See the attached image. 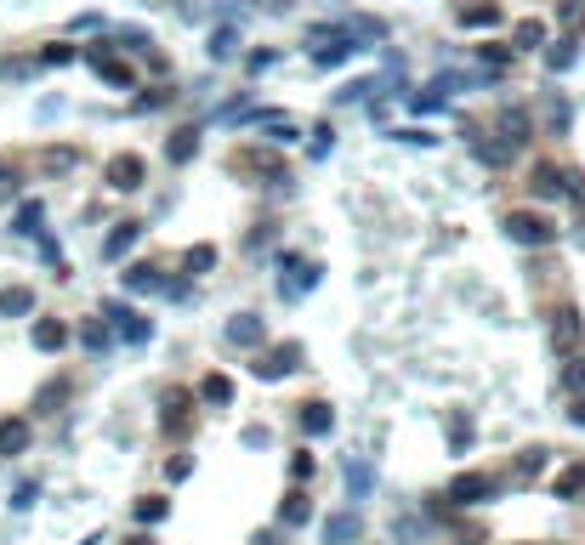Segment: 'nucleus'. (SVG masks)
Segmentation results:
<instances>
[{"instance_id":"13","label":"nucleus","mask_w":585,"mask_h":545,"mask_svg":"<svg viewBox=\"0 0 585 545\" xmlns=\"http://www.w3.org/2000/svg\"><path fill=\"white\" fill-rule=\"evenodd\" d=\"M120 284L131 290V296H165V290H171L165 267H154V262H131V267L120 273Z\"/></svg>"},{"instance_id":"40","label":"nucleus","mask_w":585,"mask_h":545,"mask_svg":"<svg viewBox=\"0 0 585 545\" xmlns=\"http://www.w3.org/2000/svg\"><path fill=\"white\" fill-rule=\"evenodd\" d=\"M74 57H86V46H69V40H57V46H46V52H40V63H46V69H69Z\"/></svg>"},{"instance_id":"27","label":"nucleus","mask_w":585,"mask_h":545,"mask_svg":"<svg viewBox=\"0 0 585 545\" xmlns=\"http://www.w3.org/2000/svg\"><path fill=\"white\" fill-rule=\"evenodd\" d=\"M546 460H551V449H523V455L512 460V489H523V483H534V477L546 472Z\"/></svg>"},{"instance_id":"31","label":"nucleus","mask_w":585,"mask_h":545,"mask_svg":"<svg viewBox=\"0 0 585 545\" xmlns=\"http://www.w3.org/2000/svg\"><path fill=\"white\" fill-rule=\"evenodd\" d=\"M0 313L6 318H29L35 313V290H29V284H6V290H0Z\"/></svg>"},{"instance_id":"5","label":"nucleus","mask_w":585,"mask_h":545,"mask_svg":"<svg viewBox=\"0 0 585 545\" xmlns=\"http://www.w3.org/2000/svg\"><path fill=\"white\" fill-rule=\"evenodd\" d=\"M103 318L125 347H148V341H154V318L137 313V307H125V301H103Z\"/></svg>"},{"instance_id":"10","label":"nucleus","mask_w":585,"mask_h":545,"mask_svg":"<svg viewBox=\"0 0 585 545\" xmlns=\"http://www.w3.org/2000/svg\"><path fill=\"white\" fill-rule=\"evenodd\" d=\"M302 358H307L302 341H279V347H267L250 370H256V381H279V375H296V370H302Z\"/></svg>"},{"instance_id":"30","label":"nucleus","mask_w":585,"mask_h":545,"mask_svg":"<svg viewBox=\"0 0 585 545\" xmlns=\"http://www.w3.org/2000/svg\"><path fill=\"white\" fill-rule=\"evenodd\" d=\"M239 46H245V40H239V23H216V29H211V46H205V52H211L216 63H228V57H239Z\"/></svg>"},{"instance_id":"58","label":"nucleus","mask_w":585,"mask_h":545,"mask_svg":"<svg viewBox=\"0 0 585 545\" xmlns=\"http://www.w3.org/2000/svg\"><path fill=\"white\" fill-rule=\"evenodd\" d=\"M568 421H574V426H585V392L574 398V404H568Z\"/></svg>"},{"instance_id":"7","label":"nucleus","mask_w":585,"mask_h":545,"mask_svg":"<svg viewBox=\"0 0 585 545\" xmlns=\"http://www.w3.org/2000/svg\"><path fill=\"white\" fill-rule=\"evenodd\" d=\"M500 489H506V477H495V472H461L449 483L444 500H455V506H489Z\"/></svg>"},{"instance_id":"23","label":"nucleus","mask_w":585,"mask_h":545,"mask_svg":"<svg viewBox=\"0 0 585 545\" xmlns=\"http://www.w3.org/2000/svg\"><path fill=\"white\" fill-rule=\"evenodd\" d=\"M302 523H313V500L302 489H290L279 500V528H302Z\"/></svg>"},{"instance_id":"51","label":"nucleus","mask_w":585,"mask_h":545,"mask_svg":"<svg viewBox=\"0 0 585 545\" xmlns=\"http://www.w3.org/2000/svg\"><path fill=\"white\" fill-rule=\"evenodd\" d=\"M35 500H40V483H35V477H23L18 489H12V511H29Z\"/></svg>"},{"instance_id":"37","label":"nucleus","mask_w":585,"mask_h":545,"mask_svg":"<svg viewBox=\"0 0 585 545\" xmlns=\"http://www.w3.org/2000/svg\"><path fill=\"white\" fill-rule=\"evenodd\" d=\"M29 449V421H0V455H23Z\"/></svg>"},{"instance_id":"47","label":"nucleus","mask_w":585,"mask_h":545,"mask_svg":"<svg viewBox=\"0 0 585 545\" xmlns=\"http://www.w3.org/2000/svg\"><path fill=\"white\" fill-rule=\"evenodd\" d=\"M330 148H336V125L324 120L319 131H313V142H307V154H313V159H330Z\"/></svg>"},{"instance_id":"18","label":"nucleus","mask_w":585,"mask_h":545,"mask_svg":"<svg viewBox=\"0 0 585 545\" xmlns=\"http://www.w3.org/2000/svg\"><path fill=\"white\" fill-rule=\"evenodd\" d=\"M142 228H148V222H114V233L103 239V262H125V256L137 250Z\"/></svg>"},{"instance_id":"57","label":"nucleus","mask_w":585,"mask_h":545,"mask_svg":"<svg viewBox=\"0 0 585 545\" xmlns=\"http://www.w3.org/2000/svg\"><path fill=\"white\" fill-rule=\"evenodd\" d=\"M415 534H426V523H415V517H404V523H398V540H415Z\"/></svg>"},{"instance_id":"39","label":"nucleus","mask_w":585,"mask_h":545,"mask_svg":"<svg viewBox=\"0 0 585 545\" xmlns=\"http://www.w3.org/2000/svg\"><path fill=\"white\" fill-rule=\"evenodd\" d=\"M370 489H375V472L364 460H353V466H347V494H353V500H370Z\"/></svg>"},{"instance_id":"55","label":"nucleus","mask_w":585,"mask_h":545,"mask_svg":"<svg viewBox=\"0 0 585 545\" xmlns=\"http://www.w3.org/2000/svg\"><path fill=\"white\" fill-rule=\"evenodd\" d=\"M63 398H69V387H63V381H57V387H40V409H52V404H63Z\"/></svg>"},{"instance_id":"20","label":"nucleus","mask_w":585,"mask_h":545,"mask_svg":"<svg viewBox=\"0 0 585 545\" xmlns=\"http://www.w3.org/2000/svg\"><path fill=\"white\" fill-rule=\"evenodd\" d=\"M472 57H478V69H489V74L500 80V74L512 69L517 46H506V40H483V46H472Z\"/></svg>"},{"instance_id":"19","label":"nucleus","mask_w":585,"mask_h":545,"mask_svg":"<svg viewBox=\"0 0 585 545\" xmlns=\"http://www.w3.org/2000/svg\"><path fill=\"white\" fill-rule=\"evenodd\" d=\"M546 69L551 74H568L574 63H580V35H557V40H546Z\"/></svg>"},{"instance_id":"9","label":"nucleus","mask_w":585,"mask_h":545,"mask_svg":"<svg viewBox=\"0 0 585 545\" xmlns=\"http://www.w3.org/2000/svg\"><path fill=\"white\" fill-rule=\"evenodd\" d=\"M188 421H194V392L188 387H165L160 392V432L165 438H182Z\"/></svg>"},{"instance_id":"11","label":"nucleus","mask_w":585,"mask_h":545,"mask_svg":"<svg viewBox=\"0 0 585 545\" xmlns=\"http://www.w3.org/2000/svg\"><path fill=\"white\" fill-rule=\"evenodd\" d=\"M103 182L114 188V194H137L142 182H148V159L142 154H114L103 165Z\"/></svg>"},{"instance_id":"3","label":"nucleus","mask_w":585,"mask_h":545,"mask_svg":"<svg viewBox=\"0 0 585 545\" xmlns=\"http://www.w3.org/2000/svg\"><path fill=\"white\" fill-rule=\"evenodd\" d=\"M273 267H279V296L284 301H302L307 290H319V279H324V267L307 262V256H296V250H279Z\"/></svg>"},{"instance_id":"25","label":"nucleus","mask_w":585,"mask_h":545,"mask_svg":"<svg viewBox=\"0 0 585 545\" xmlns=\"http://www.w3.org/2000/svg\"><path fill=\"white\" fill-rule=\"evenodd\" d=\"M358 534H364V523H358V511H336V517L324 523V545H353Z\"/></svg>"},{"instance_id":"49","label":"nucleus","mask_w":585,"mask_h":545,"mask_svg":"<svg viewBox=\"0 0 585 545\" xmlns=\"http://www.w3.org/2000/svg\"><path fill=\"white\" fill-rule=\"evenodd\" d=\"M0 69H6V80H29V74H35V69H46V63H40V57H6Z\"/></svg>"},{"instance_id":"32","label":"nucleus","mask_w":585,"mask_h":545,"mask_svg":"<svg viewBox=\"0 0 585 545\" xmlns=\"http://www.w3.org/2000/svg\"><path fill=\"white\" fill-rule=\"evenodd\" d=\"M347 29H353V40H358V46H381V40L392 35V29H387V18H370V12H358V18H347Z\"/></svg>"},{"instance_id":"36","label":"nucleus","mask_w":585,"mask_h":545,"mask_svg":"<svg viewBox=\"0 0 585 545\" xmlns=\"http://www.w3.org/2000/svg\"><path fill=\"white\" fill-rule=\"evenodd\" d=\"M199 404L228 409L233 404V381H228V375H205V381H199Z\"/></svg>"},{"instance_id":"12","label":"nucleus","mask_w":585,"mask_h":545,"mask_svg":"<svg viewBox=\"0 0 585 545\" xmlns=\"http://www.w3.org/2000/svg\"><path fill=\"white\" fill-rule=\"evenodd\" d=\"M495 131L512 142L517 154H523V148L534 142V114H529V108H517V103H506V108L495 114Z\"/></svg>"},{"instance_id":"42","label":"nucleus","mask_w":585,"mask_h":545,"mask_svg":"<svg viewBox=\"0 0 585 545\" xmlns=\"http://www.w3.org/2000/svg\"><path fill=\"white\" fill-rule=\"evenodd\" d=\"M18 188H23V165L18 159H0V205L18 199Z\"/></svg>"},{"instance_id":"21","label":"nucleus","mask_w":585,"mask_h":545,"mask_svg":"<svg viewBox=\"0 0 585 545\" xmlns=\"http://www.w3.org/2000/svg\"><path fill=\"white\" fill-rule=\"evenodd\" d=\"M165 159H171V165H188V159H199V125H177V131L165 137Z\"/></svg>"},{"instance_id":"26","label":"nucleus","mask_w":585,"mask_h":545,"mask_svg":"<svg viewBox=\"0 0 585 545\" xmlns=\"http://www.w3.org/2000/svg\"><path fill=\"white\" fill-rule=\"evenodd\" d=\"M29 341H35V352H63V347H69V330H63L57 318H35Z\"/></svg>"},{"instance_id":"4","label":"nucleus","mask_w":585,"mask_h":545,"mask_svg":"<svg viewBox=\"0 0 585 545\" xmlns=\"http://www.w3.org/2000/svg\"><path fill=\"white\" fill-rule=\"evenodd\" d=\"M86 63H91V74H97L103 86H114V91H131V86H137V69H131V63L108 46V35L97 40V46H86Z\"/></svg>"},{"instance_id":"24","label":"nucleus","mask_w":585,"mask_h":545,"mask_svg":"<svg viewBox=\"0 0 585 545\" xmlns=\"http://www.w3.org/2000/svg\"><path fill=\"white\" fill-rule=\"evenodd\" d=\"M551 494H557V500H580L585 494V460H568L563 472L551 477Z\"/></svg>"},{"instance_id":"48","label":"nucleus","mask_w":585,"mask_h":545,"mask_svg":"<svg viewBox=\"0 0 585 545\" xmlns=\"http://www.w3.org/2000/svg\"><path fill=\"white\" fill-rule=\"evenodd\" d=\"M449 449H466V443H472V415H449Z\"/></svg>"},{"instance_id":"52","label":"nucleus","mask_w":585,"mask_h":545,"mask_svg":"<svg viewBox=\"0 0 585 545\" xmlns=\"http://www.w3.org/2000/svg\"><path fill=\"white\" fill-rule=\"evenodd\" d=\"M279 63V52H267V46H256V52H245V74H267Z\"/></svg>"},{"instance_id":"16","label":"nucleus","mask_w":585,"mask_h":545,"mask_svg":"<svg viewBox=\"0 0 585 545\" xmlns=\"http://www.w3.org/2000/svg\"><path fill=\"white\" fill-rule=\"evenodd\" d=\"M455 23H461V29H500L506 12H500L495 0H461V6H455Z\"/></svg>"},{"instance_id":"17","label":"nucleus","mask_w":585,"mask_h":545,"mask_svg":"<svg viewBox=\"0 0 585 545\" xmlns=\"http://www.w3.org/2000/svg\"><path fill=\"white\" fill-rule=\"evenodd\" d=\"M296 426H302L307 438H330V432H336V409L324 404V398H307L302 415H296Z\"/></svg>"},{"instance_id":"22","label":"nucleus","mask_w":585,"mask_h":545,"mask_svg":"<svg viewBox=\"0 0 585 545\" xmlns=\"http://www.w3.org/2000/svg\"><path fill=\"white\" fill-rule=\"evenodd\" d=\"M114 341H120V335L108 330V318H86V324H80V347H86L91 358H103V352L114 347Z\"/></svg>"},{"instance_id":"1","label":"nucleus","mask_w":585,"mask_h":545,"mask_svg":"<svg viewBox=\"0 0 585 545\" xmlns=\"http://www.w3.org/2000/svg\"><path fill=\"white\" fill-rule=\"evenodd\" d=\"M239 176H256L262 188H273V194H290V171H284V148H273V142H245V148H233L228 159Z\"/></svg>"},{"instance_id":"59","label":"nucleus","mask_w":585,"mask_h":545,"mask_svg":"<svg viewBox=\"0 0 585 545\" xmlns=\"http://www.w3.org/2000/svg\"><path fill=\"white\" fill-rule=\"evenodd\" d=\"M125 545H154V540H148V534H137V540H125Z\"/></svg>"},{"instance_id":"46","label":"nucleus","mask_w":585,"mask_h":545,"mask_svg":"<svg viewBox=\"0 0 585 545\" xmlns=\"http://www.w3.org/2000/svg\"><path fill=\"white\" fill-rule=\"evenodd\" d=\"M182 267H188V273L199 279V273H211V267H216V250H211V245H194L188 256H182Z\"/></svg>"},{"instance_id":"8","label":"nucleus","mask_w":585,"mask_h":545,"mask_svg":"<svg viewBox=\"0 0 585 545\" xmlns=\"http://www.w3.org/2000/svg\"><path fill=\"white\" fill-rule=\"evenodd\" d=\"M551 352L568 358V352H585V324H580V307H551Z\"/></svg>"},{"instance_id":"54","label":"nucleus","mask_w":585,"mask_h":545,"mask_svg":"<svg viewBox=\"0 0 585 545\" xmlns=\"http://www.w3.org/2000/svg\"><path fill=\"white\" fill-rule=\"evenodd\" d=\"M290 477H296V483H307V477H313V455H290Z\"/></svg>"},{"instance_id":"45","label":"nucleus","mask_w":585,"mask_h":545,"mask_svg":"<svg viewBox=\"0 0 585 545\" xmlns=\"http://www.w3.org/2000/svg\"><path fill=\"white\" fill-rule=\"evenodd\" d=\"M387 137L404 142V148H432V142H438L432 131H426V125H398V131H387Z\"/></svg>"},{"instance_id":"2","label":"nucleus","mask_w":585,"mask_h":545,"mask_svg":"<svg viewBox=\"0 0 585 545\" xmlns=\"http://www.w3.org/2000/svg\"><path fill=\"white\" fill-rule=\"evenodd\" d=\"M506 239L512 245H523V250H551L557 245V222H551L546 211H506Z\"/></svg>"},{"instance_id":"41","label":"nucleus","mask_w":585,"mask_h":545,"mask_svg":"<svg viewBox=\"0 0 585 545\" xmlns=\"http://www.w3.org/2000/svg\"><path fill=\"white\" fill-rule=\"evenodd\" d=\"M171 103H177V91H171V86H154V91H142L131 108H137V114H160V108H171Z\"/></svg>"},{"instance_id":"34","label":"nucleus","mask_w":585,"mask_h":545,"mask_svg":"<svg viewBox=\"0 0 585 545\" xmlns=\"http://www.w3.org/2000/svg\"><path fill=\"white\" fill-rule=\"evenodd\" d=\"M557 387H563L568 398H580V392H585V352H568V358H563V370H557Z\"/></svg>"},{"instance_id":"33","label":"nucleus","mask_w":585,"mask_h":545,"mask_svg":"<svg viewBox=\"0 0 585 545\" xmlns=\"http://www.w3.org/2000/svg\"><path fill=\"white\" fill-rule=\"evenodd\" d=\"M568 125H574V108H568L563 91H551V97H546V131H551V137H568Z\"/></svg>"},{"instance_id":"50","label":"nucleus","mask_w":585,"mask_h":545,"mask_svg":"<svg viewBox=\"0 0 585 545\" xmlns=\"http://www.w3.org/2000/svg\"><path fill=\"white\" fill-rule=\"evenodd\" d=\"M165 511H171V506H165L160 494H148V500H137V523H142V528H148V523H160Z\"/></svg>"},{"instance_id":"44","label":"nucleus","mask_w":585,"mask_h":545,"mask_svg":"<svg viewBox=\"0 0 585 545\" xmlns=\"http://www.w3.org/2000/svg\"><path fill=\"white\" fill-rule=\"evenodd\" d=\"M74 165H80V154H74V148H46V154H40V171H74Z\"/></svg>"},{"instance_id":"6","label":"nucleus","mask_w":585,"mask_h":545,"mask_svg":"<svg viewBox=\"0 0 585 545\" xmlns=\"http://www.w3.org/2000/svg\"><path fill=\"white\" fill-rule=\"evenodd\" d=\"M461 137H466V148H472V154H478L483 165H489V171H506V165L517 159V148H512L506 137H500V131H489V125H472V120H466Z\"/></svg>"},{"instance_id":"43","label":"nucleus","mask_w":585,"mask_h":545,"mask_svg":"<svg viewBox=\"0 0 585 545\" xmlns=\"http://www.w3.org/2000/svg\"><path fill=\"white\" fill-rule=\"evenodd\" d=\"M557 23H563L568 35H580L585 29V0H557Z\"/></svg>"},{"instance_id":"38","label":"nucleus","mask_w":585,"mask_h":545,"mask_svg":"<svg viewBox=\"0 0 585 545\" xmlns=\"http://www.w3.org/2000/svg\"><path fill=\"white\" fill-rule=\"evenodd\" d=\"M262 142H273V148H296V142H302V125L290 120V114H284V120H273L267 125V137Z\"/></svg>"},{"instance_id":"14","label":"nucleus","mask_w":585,"mask_h":545,"mask_svg":"<svg viewBox=\"0 0 585 545\" xmlns=\"http://www.w3.org/2000/svg\"><path fill=\"white\" fill-rule=\"evenodd\" d=\"M529 194L534 199H568V171L557 165V159H540L529 171Z\"/></svg>"},{"instance_id":"28","label":"nucleus","mask_w":585,"mask_h":545,"mask_svg":"<svg viewBox=\"0 0 585 545\" xmlns=\"http://www.w3.org/2000/svg\"><path fill=\"white\" fill-rule=\"evenodd\" d=\"M512 46L517 52H546V23L540 18H517L512 23Z\"/></svg>"},{"instance_id":"35","label":"nucleus","mask_w":585,"mask_h":545,"mask_svg":"<svg viewBox=\"0 0 585 545\" xmlns=\"http://www.w3.org/2000/svg\"><path fill=\"white\" fill-rule=\"evenodd\" d=\"M40 222H46V211H40V199H23L18 216H12V233L18 239H40Z\"/></svg>"},{"instance_id":"29","label":"nucleus","mask_w":585,"mask_h":545,"mask_svg":"<svg viewBox=\"0 0 585 545\" xmlns=\"http://www.w3.org/2000/svg\"><path fill=\"white\" fill-rule=\"evenodd\" d=\"M404 103H409V114H415V120H426V114H438V108L449 103V91L444 86H415Z\"/></svg>"},{"instance_id":"56","label":"nucleus","mask_w":585,"mask_h":545,"mask_svg":"<svg viewBox=\"0 0 585 545\" xmlns=\"http://www.w3.org/2000/svg\"><path fill=\"white\" fill-rule=\"evenodd\" d=\"M188 472H194V460H188V455H177V460H171V466H165V477H171V483H182V477H188Z\"/></svg>"},{"instance_id":"15","label":"nucleus","mask_w":585,"mask_h":545,"mask_svg":"<svg viewBox=\"0 0 585 545\" xmlns=\"http://www.w3.org/2000/svg\"><path fill=\"white\" fill-rule=\"evenodd\" d=\"M222 335H228V347H245V352H256V347H262V341H267V324H262V318H256V313H233V318H228V330H222Z\"/></svg>"},{"instance_id":"53","label":"nucleus","mask_w":585,"mask_h":545,"mask_svg":"<svg viewBox=\"0 0 585 545\" xmlns=\"http://www.w3.org/2000/svg\"><path fill=\"white\" fill-rule=\"evenodd\" d=\"M568 205L585 211V171H568Z\"/></svg>"}]
</instances>
